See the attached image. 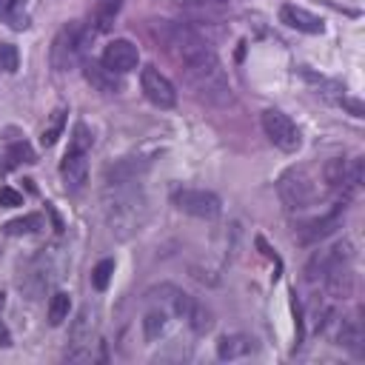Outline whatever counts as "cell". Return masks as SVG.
Here are the masks:
<instances>
[{
    "label": "cell",
    "mask_w": 365,
    "mask_h": 365,
    "mask_svg": "<svg viewBox=\"0 0 365 365\" xmlns=\"http://www.w3.org/2000/svg\"><path fill=\"white\" fill-rule=\"evenodd\" d=\"M180 71H182L185 86L202 103H208V106H228L234 100L231 83H228L225 68H222V63H220V57H217L214 48L197 54L188 63H180Z\"/></svg>",
    "instance_id": "6da1fadb"
},
{
    "label": "cell",
    "mask_w": 365,
    "mask_h": 365,
    "mask_svg": "<svg viewBox=\"0 0 365 365\" xmlns=\"http://www.w3.org/2000/svg\"><path fill=\"white\" fill-rule=\"evenodd\" d=\"M106 188H108L106 211H108L111 231H117L120 237H128L131 231H140V225L145 220V200H143L140 191H134V182L106 185Z\"/></svg>",
    "instance_id": "7a4b0ae2"
},
{
    "label": "cell",
    "mask_w": 365,
    "mask_h": 365,
    "mask_svg": "<svg viewBox=\"0 0 365 365\" xmlns=\"http://www.w3.org/2000/svg\"><path fill=\"white\" fill-rule=\"evenodd\" d=\"M83 48H86V29H83V23H77V20L66 23L54 34V40H51V51H48L51 66L57 71L74 68L77 63H83Z\"/></svg>",
    "instance_id": "3957f363"
},
{
    "label": "cell",
    "mask_w": 365,
    "mask_h": 365,
    "mask_svg": "<svg viewBox=\"0 0 365 365\" xmlns=\"http://www.w3.org/2000/svg\"><path fill=\"white\" fill-rule=\"evenodd\" d=\"M57 277H60V274H57V265H54L51 257L43 251V254H37L34 259L26 262V268L20 271L17 285H20V291H23L29 299H37L43 291H48V288L54 285Z\"/></svg>",
    "instance_id": "277c9868"
},
{
    "label": "cell",
    "mask_w": 365,
    "mask_h": 365,
    "mask_svg": "<svg viewBox=\"0 0 365 365\" xmlns=\"http://www.w3.org/2000/svg\"><path fill=\"white\" fill-rule=\"evenodd\" d=\"M262 131H265V137H268L279 151H285V154H294V151L299 148V143H302L299 128H297L294 120H291L288 114H282L279 108H265V111H262Z\"/></svg>",
    "instance_id": "5b68a950"
},
{
    "label": "cell",
    "mask_w": 365,
    "mask_h": 365,
    "mask_svg": "<svg viewBox=\"0 0 365 365\" xmlns=\"http://www.w3.org/2000/svg\"><path fill=\"white\" fill-rule=\"evenodd\" d=\"M171 202L182 214H191V217H200V220H214L222 211L220 197L214 191H205V188H177L171 194Z\"/></svg>",
    "instance_id": "8992f818"
},
{
    "label": "cell",
    "mask_w": 365,
    "mask_h": 365,
    "mask_svg": "<svg viewBox=\"0 0 365 365\" xmlns=\"http://www.w3.org/2000/svg\"><path fill=\"white\" fill-rule=\"evenodd\" d=\"M279 197L291 211H302L314 202V185L302 168H291L279 177Z\"/></svg>",
    "instance_id": "52a82bcc"
},
{
    "label": "cell",
    "mask_w": 365,
    "mask_h": 365,
    "mask_svg": "<svg viewBox=\"0 0 365 365\" xmlns=\"http://www.w3.org/2000/svg\"><path fill=\"white\" fill-rule=\"evenodd\" d=\"M140 86H143V94H145L157 108H174V106H177V91H174L171 80H168L165 74H160V68L145 66L143 74H140Z\"/></svg>",
    "instance_id": "ba28073f"
},
{
    "label": "cell",
    "mask_w": 365,
    "mask_h": 365,
    "mask_svg": "<svg viewBox=\"0 0 365 365\" xmlns=\"http://www.w3.org/2000/svg\"><path fill=\"white\" fill-rule=\"evenodd\" d=\"M103 66H108L111 71H117V74H128L131 68H137V63H140V51H137V46L131 43V40H111L108 46H106V51H103Z\"/></svg>",
    "instance_id": "9c48e42d"
},
{
    "label": "cell",
    "mask_w": 365,
    "mask_h": 365,
    "mask_svg": "<svg viewBox=\"0 0 365 365\" xmlns=\"http://www.w3.org/2000/svg\"><path fill=\"white\" fill-rule=\"evenodd\" d=\"M83 77L88 80V86L100 94H117L123 88L120 83V74L111 71L108 66H103V60H83Z\"/></svg>",
    "instance_id": "30bf717a"
},
{
    "label": "cell",
    "mask_w": 365,
    "mask_h": 365,
    "mask_svg": "<svg viewBox=\"0 0 365 365\" xmlns=\"http://www.w3.org/2000/svg\"><path fill=\"white\" fill-rule=\"evenodd\" d=\"M88 154L86 151H66L63 163H60V177H63V185L66 191H80L86 185V177H88Z\"/></svg>",
    "instance_id": "8fae6325"
},
{
    "label": "cell",
    "mask_w": 365,
    "mask_h": 365,
    "mask_svg": "<svg viewBox=\"0 0 365 365\" xmlns=\"http://www.w3.org/2000/svg\"><path fill=\"white\" fill-rule=\"evenodd\" d=\"M279 20H282L285 26L297 29V31H305V34H322V29H325L317 14H311V11L299 9V6H291V3H285V6L279 9Z\"/></svg>",
    "instance_id": "7c38bea8"
},
{
    "label": "cell",
    "mask_w": 365,
    "mask_h": 365,
    "mask_svg": "<svg viewBox=\"0 0 365 365\" xmlns=\"http://www.w3.org/2000/svg\"><path fill=\"white\" fill-rule=\"evenodd\" d=\"M148 168L145 160L140 157H123L106 171V185H123V182H137V177Z\"/></svg>",
    "instance_id": "4fadbf2b"
},
{
    "label": "cell",
    "mask_w": 365,
    "mask_h": 365,
    "mask_svg": "<svg viewBox=\"0 0 365 365\" xmlns=\"http://www.w3.org/2000/svg\"><path fill=\"white\" fill-rule=\"evenodd\" d=\"M342 211H345V205H336L331 214H325V217H319V220H314V222H305L302 228H299V242H317V240H322V237H328L339 222H342Z\"/></svg>",
    "instance_id": "5bb4252c"
},
{
    "label": "cell",
    "mask_w": 365,
    "mask_h": 365,
    "mask_svg": "<svg viewBox=\"0 0 365 365\" xmlns=\"http://www.w3.org/2000/svg\"><path fill=\"white\" fill-rule=\"evenodd\" d=\"M254 348L257 345H254L251 336H245V334H225L217 342V356L220 359H240V356H248Z\"/></svg>",
    "instance_id": "9a60e30c"
},
{
    "label": "cell",
    "mask_w": 365,
    "mask_h": 365,
    "mask_svg": "<svg viewBox=\"0 0 365 365\" xmlns=\"http://www.w3.org/2000/svg\"><path fill=\"white\" fill-rule=\"evenodd\" d=\"M336 345L348 348L354 356H362V328L356 319H342L339 322V331H336Z\"/></svg>",
    "instance_id": "2e32d148"
},
{
    "label": "cell",
    "mask_w": 365,
    "mask_h": 365,
    "mask_svg": "<svg viewBox=\"0 0 365 365\" xmlns=\"http://www.w3.org/2000/svg\"><path fill=\"white\" fill-rule=\"evenodd\" d=\"M123 0H94V14H91V29L94 31H108L114 26V17L120 14Z\"/></svg>",
    "instance_id": "e0dca14e"
},
{
    "label": "cell",
    "mask_w": 365,
    "mask_h": 365,
    "mask_svg": "<svg viewBox=\"0 0 365 365\" xmlns=\"http://www.w3.org/2000/svg\"><path fill=\"white\" fill-rule=\"evenodd\" d=\"M94 325H97V314L86 305V308L80 311L74 328H71V342H74V345H88V342H91V331H94Z\"/></svg>",
    "instance_id": "ac0fdd59"
},
{
    "label": "cell",
    "mask_w": 365,
    "mask_h": 365,
    "mask_svg": "<svg viewBox=\"0 0 365 365\" xmlns=\"http://www.w3.org/2000/svg\"><path fill=\"white\" fill-rule=\"evenodd\" d=\"M165 322H168V311H163L160 305H157V308H151V311L143 317V334H145V339H148V342H154V339L165 331Z\"/></svg>",
    "instance_id": "d6986e66"
},
{
    "label": "cell",
    "mask_w": 365,
    "mask_h": 365,
    "mask_svg": "<svg viewBox=\"0 0 365 365\" xmlns=\"http://www.w3.org/2000/svg\"><path fill=\"white\" fill-rule=\"evenodd\" d=\"M40 228H43V217H40V214H26V217L11 220V222H6V225H3V231H6L9 237L34 234V231H40Z\"/></svg>",
    "instance_id": "ffe728a7"
},
{
    "label": "cell",
    "mask_w": 365,
    "mask_h": 365,
    "mask_svg": "<svg viewBox=\"0 0 365 365\" xmlns=\"http://www.w3.org/2000/svg\"><path fill=\"white\" fill-rule=\"evenodd\" d=\"M3 17L6 23L14 29V31H23L29 26V11H26V0H6V9H3Z\"/></svg>",
    "instance_id": "44dd1931"
},
{
    "label": "cell",
    "mask_w": 365,
    "mask_h": 365,
    "mask_svg": "<svg viewBox=\"0 0 365 365\" xmlns=\"http://www.w3.org/2000/svg\"><path fill=\"white\" fill-rule=\"evenodd\" d=\"M68 308H71V299L66 291H54L51 299H48V322L51 325H60L63 319H68Z\"/></svg>",
    "instance_id": "7402d4cb"
},
{
    "label": "cell",
    "mask_w": 365,
    "mask_h": 365,
    "mask_svg": "<svg viewBox=\"0 0 365 365\" xmlns=\"http://www.w3.org/2000/svg\"><path fill=\"white\" fill-rule=\"evenodd\" d=\"M63 125H66V108H54V114H51V120H48V125L43 128V134H40V143L48 148V145H54L57 143V137L63 134Z\"/></svg>",
    "instance_id": "603a6c76"
},
{
    "label": "cell",
    "mask_w": 365,
    "mask_h": 365,
    "mask_svg": "<svg viewBox=\"0 0 365 365\" xmlns=\"http://www.w3.org/2000/svg\"><path fill=\"white\" fill-rule=\"evenodd\" d=\"M185 319L191 322V328H194V334H205V331L211 328V311H208L205 305H200L197 299L191 302V308H188V314H185Z\"/></svg>",
    "instance_id": "cb8c5ba5"
},
{
    "label": "cell",
    "mask_w": 365,
    "mask_h": 365,
    "mask_svg": "<svg viewBox=\"0 0 365 365\" xmlns=\"http://www.w3.org/2000/svg\"><path fill=\"white\" fill-rule=\"evenodd\" d=\"M6 165L11 168V165H20V163H34V151H31V145L29 143H11L9 148H6Z\"/></svg>",
    "instance_id": "d4e9b609"
},
{
    "label": "cell",
    "mask_w": 365,
    "mask_h": 365,
    "mask_svg": "<svg viewBox=\"0 0 365 365\" xmlns=\"http://www.w3.org/2000/svg\"><path fill=\"white\" fill-rule=\"evenodd\" d=\"M111 274H114V259H100L94 265V271H91V285L97 291H106L108 282H111Z\"/></svg>",
    "instance_id": "484cf974"
},
{
    "label": "cell",
    "mask_w": 365,
    "mask_h": 365,
    "mask_svg": "<svg viewBox=\"0 0 365 365\" xmlns=\"http://www.w3.org/2000/svg\"><path fill=\"white\" fill-rule=\"evenodd\" d=\"M68 148H71V151H86V154L91 151V131H88V125H86V123H77V125H74Z\"/></svg>",
    "instance_id": "4316f807"
},
{
    "label": "cell",
    "mask_w": 365,
    "mask_h": 365,
    "mask_svg": "<svg viewBox=\"0 0 365 365\" xmlns=\"http://www.w3.org/2000/svg\"><path fill=\"white\" fill-rule=\"evenodd\" d=\"M17 63H20L17 48H14L11 43H3V46H0V71H3V74H11V71H17Z\"/></svg>",
    "instance_id": "83f0119b"
},
{
    "label": "cell",
    "mask_w": 365,
    "mask_h": 365,
    "mask_svg": "<svg viewBox=\"0 0 365 365\" xmlns=\"http://www.w3.org/2000/svg\"><path fill=\"white\" fill-rule=\"evenodd\" d=\"M0 205L3 208H17V205H23V194L14 191V188H9V185H3L0 188Z\"/></svg>",
    "instance_id": "f1b7e54d"
},
{
    "label": "cell",
    "mask_w": 365,
    "mask_h": 365,
    "mask_svg": "<svg viewBox=\"0 0 365 365\" xmlns=\"http://www.w3.org/2000/svg\"><path fill=\"white\" fill-rule=\"evenodd\" d=\"M339 103H342V106H345V108H348L354 117H362V114H365V108H362V103H359V100H348V97H339Z\"/></svg>",
    "instance_id": "f546056e"
},
{
    "label": "cell",
    "mask_w": 365,
    "mask_h": 365,
    "mask_svg": "<svg viewBox=\"0 0 365 365\" xmlns=\"http://www.w3.org/2000/svg\"><path fill=\"white\" fill-rule=\"evenodd\" d=\"M0 345H11V336H9V331H6L3 322H0Z\"/></svg>",
    "instance_id": "4dcf8cb0"
},
{
    "label": "cell",
    "mask_w": 365,
    "mask_h": 365,
    "mask_svg": "<svg viewBox=\"0 0 365 365\" xmlns=\"http://www.w3.org/2000/svg\"><path fill=\"white\" fill-rule=\"evenodd\" d=\"M3 9H6V0H0V11H3Z\"/></svg>",
    "instance_id": "1f68e13d"
},
{
    "label": "cell",
    "mask_w": 365,
    "mask_h": 365,
    "mask_svg": "<svg viewBox=\"0 0 365 365\" xmlns=\"http://www.w3.org/2000/svg\"><path fill=\"white\" fill-rule=\"evenodd\" d=\"M211 3H222V0H211Z\"/></svg>",
    "instance_id": "d6a6232c"
}]
</instances>
